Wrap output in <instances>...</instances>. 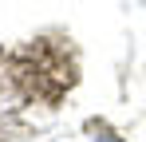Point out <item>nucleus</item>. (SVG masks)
Segmentation results:
<instances>
[{
  "label": "nucleus",
  "instance_id": "f257e3e1",
  "mask_svg": "<svg viewBox=\"0 0 146 142\" xmlns=\"http://www.w3.org/2000/svg\"><path fill=\"white\" fill-rule=\"evenodd\" d=\"M95 142H122V138H119V134H111V130L103 126V130H95Z\"/></svg>",
  "mask_w": 146,
  "mask_h": 142
}]
</instances>
